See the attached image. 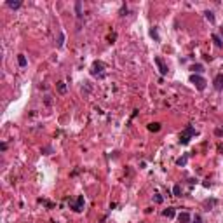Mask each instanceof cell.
<instances>
[{"instance_id": "ffe728a7", "label": "cell", "mask_w": 223, "mask_h": 223, "mask_svg": "<svg viewBox=\"0 0 223 223\" xmlns=\"http://www.w3.org/2000/svg\"><path fill=\"white\" fill-rule=\"evenodd\" d=\"M153 201H155L157 204H160V202H162V195H160V194H155V197H153Z\"/></svg>"}, {"instance_id": "2e32d148", "label": "cell", "mask_w": 223, "mask_h": 223, "mask_svg": "<svg viewBox=\"0 0 223 223\" xmlns=\"http://www.w3.org/2000/svg\"><path fill=\"white\" fill-rule=\"evenodd\" d=\"M204 16H206V19H207V21H211V23H214V14H213L211 11H206V12H204Z\"/></svg>"}, {"instance_id": "d6986e66", "label": "cell", "mask_w": 223, "mask_h": 223, "mask_svg": "<svg viewBox=\"0 0 223 223\" xmlns=\"http://www.w3.org/2000/svg\"><path fill=\"white\" fill-rule=\"evenodd\" d=\"M173 194H174L176 197H180V195H181V186H180V185H176L174 188H173Z\"/></svg>"}, {"instance_id": "277c9868", "label": "cell", "mask_w": 223, "mask_h": 223, "mask_svg": "<svg viewBox=\"0 0 223 223\" xmlns=\"http://www.w3.org/2000/svg\"><path fill=\"white\" fill-rule=\"evenodd\" d=\"M72 209L77 211V213H80V211L84 209V195H78V197L75 199V202H72Z\"/></svg>"}, {"instance_id": "6da1fadb", "label": "cell", "mask_w": 223, "mask_h": 223, "mask_svg": "<svg viewBox=\"0 0 223 223\" xmlns=\"http://www.w3.org/2000/svg\"><path fill=\"white\" fill-rule=\"evenodd\" d=\"M195 134H197L195 127H192V126H186L185 131L180 134V143H181V145H188V143H190V140H192Z\"/></svg>"}, {"instance_id": "5b68a950", "label": "cell", "mask_w": 223, "mask_h": 223, "mask_svg": "<svg viewBox=\"0 0 223 223\" xmlns=\"http://www.w3.org/2000/svg\"><path fill=\"white\" fill-rule=\"evenodd\" d=\"M155 63H157V66H159V72L162 75H167V72H169V68H167V65L162 61V58H155Z\"/></svg>"}, {"instance_id": "7c38bea8", "label": "cell", "mask_w": 223, "mask_h": 223, "mask_svg": "<svg viewBox=\"0 0 223 223\" xmlns=\"http://www.w3.org/2000/svg\"><path fill=\"white\" fill-rule=\"evenodd\" d=\"M148 131H152V132H157V131H160V124H159V122L148 124Z\"/></svg>"}, {"instance_id": "8992f818", "label": "cell", "mask_w": 223, "mask_h": 223, "mask_svg": "<svg viewBox=\"0 0 223 223\" xmlns=\"http://www.w3.org/2000/svg\"><path fill=\"white\" fill-rule=\"evenodd\" d=\"M213 84H214V89H216V91H223V73L216 75L214 80H213Z\"/></svg>"}, {"instance_id": "4fadbf2b", "label": "cell", "mask_w": 223, "mask_h": 223, "mask_svg": "<svg viewBox=\"0 0 223 223\" xmlns=\"http://www.w3.org/2000/svg\"><path fill=\"white\" fill-rule=\"evenodd\" d=\"M7 5H9V7H11V9H19V7H21V2H12V0H7Z\"/></svg>"}, {"instance_id": "3957f363", "label": "cell", "mask_w": 223, "mask_h": 223, "mask_svg": "<svg viewBox=\"0 0 223 223\" xmlns=\"http://www.w3.org/2000/svg\"><path fill=\"white\" fill-rule=\"evenodd\" d=\"M103 70H105V63L101 61H94L93 66H91V75H103Z\"/></svg>"}, {"instance_id": "7402d4cb", "label": "cell", "mask_w": 223, "mask_h": 223, "mask_svg": "<svg viewBox=\"0 0 223 223\" xmlns=\"http://www.w3.org/2000/svg\"><path fill=\"white\" fill-rule=\"evenodd\" d=\"M194 223H202V218H201L199 214H195V216H194Z\"/></svg>"}, {"instance_id": "52a82bcc", "label": "cell", "mask_w": 223, "mask_h": 223, "mask_svg": "<svg viewBox=\"0 0 223 223\" xmlns=\"http://www.w3.org/2000/svg\"><path fill=\"white\" fill-rule=\"evenodd\" d=\"M178 222L180 223H190V214H188V213H180V214H178Z\"/></svg>"}, {"instance_id": "ac0fdd59", "label": "cell", "mask_w": 223, "mask_h": 223, "mask_svg": "<svg viewBox=\"0 0 223 223\" xmlns=\"http://www.w3.org/2000/svg\"><path fill=\"white\" fill-rule=\"evenodd\" d=\"M63 44H65V35L59 32V37H58V47H63Z\"/></svg>"}, {"instance_id": "9c48e42d", "label": "cell", "mask_w": 223, "mask_h": 223, "mask_svg": "<svg viewBox=\"0 0 223 223\" xmlns=\"http://www.w3.org/2000/svg\"><path fill=\"white\" fill-rule=\"evenodd\" d=\"M162 214H164L166 218H173V216H174V207H167V209H164Z\"/></svg>"}, {"instance_id": "9a60e30c", "label": "cell", "mask_w": 223, "mask_h": 223, "mask_svg": "<svg viewBox=\"0 0 223 223\" xmlns=\"http://www.w3.org/2000/svg\"><path fill=\"white\" fill-rule=\"evenodd\" d=\"M75 11H77V16H78V18H82V4H80V2H77V4H75Z\"/></svg>"}, {"instance_id": "5bb4252c", "label": "cell", "mask_w": 223, "mask_h": 223, "mask_svg": "<svg viewBox=\"0 0 223 223\" xmlns=\"http://www.w3.org/2000/svg\"><path fill=\"white\" fill-rule=\"evenodd\" d=\"M186 160H188V155H183V157H180V159L176 160V164H178V166H185Z\"/></svg>"}, {"instance_id": "e0dca14e", "label": "cell", "mask_w": 223, "mask_h": 223, "mask_svg": "<svg viewBox=\"0 0 223 223\" xmlns=\"http://www.w3.org/2000/svg\"><path fill=\"white\" fill-rule=\"evenodd\" d=\"M150 35H152V37L155 38L157 42L160 40V37H159V33H157V28H152V30H150Z\"/></svg>"}, {"instance_id": "8fae6325", "label": "cell", "mask_w": 223, "mask_h": 223, "mask_svg": "<svg viewBox=\"0 0 223 223\" xmlns=\"http://www.w3.org/2000/svg\"><path fill=\"white\" fill-rule=\"evenodd\" d=\"M211 38H213V42L216 44V47H223V42H222V38L218 37L216 33H213V35H211Z\"/></svg>"}, {"instance_id": "7a4b0ae2", "label": "cell", "mask_w": 223, "mask_h": 223, "mask_svg": "<svg viewBox=\"0 0 223 223\" xmlns=\"http://www.w3.org/2000/svg\"><path fill=\"white\" fill-rule=\"evenodd\" d=\"M190 82H192V84H194V86H195L199 91H204V89H206V84H207L204 77H201V75H197V73H192V75H190Z\"/></svg>"}, {"instance_id": "44dd1931", "label": "cell", "mask_w": 223, "mask_h": 223, "mask_svg": "<svg viewBox=\"0 0 223 223\" xmlns=\"http://www.w3.org/2000/svg\"><path fill=\"white\" fill-rule=\"evenodd\" d=\"M58 89H59V93H65V91H66V87H65V84H63V82H59Z\"/></svg>"}, {"instance_id": "ba28073f", "label": "cell", "mask_w": 223, "mask_h": 223, "mask_svg": "<svg viewBox=\"0 0 223 223\" xmlns=\"http://www.w3.org/2000/svg\"><path fill=\"white\" fill-rule=\"evenodd\" d=\"M190 70H192L194 73H197V75H199V73H201V72H204V66L197 63V65H192V66H190Z\"/></svg>"}, {"instance_id": "cb8c5ba5", "label": "cell", "mask_w": 223, "mask_h": 223, "mask_svg": "<svg viewBox=\"0 0 223 223\" xmlns=\"http://www.w3.org/2000/svg\"><path fill=\"white\" fill-rule=\"evenodd\" d=\"M222 35H223V28H222Z\"/></svg>"}, {"instance_id": "30bf717a", "label": "cell", "mask_w": 223, "mask_h": 223, "mask_svg": "<svg viewBox=\"0 0 223 223\" xmlns=\"http://www.w3.org/2000/svg\"><path fill=\"white\" fill-rule=\"evenodd\" d=\"M18 63H19V66H21V68H24V66L28 65V61H26L24 54H19V56H18Z\"/></svg>"}, {"instance_id": "603a6c76", "label": "cell", "mask_w": 223, "mask_h": 223, "mask_svg": "<svg viewBox=\"0 0 223 223\" xmlns=\"http://www.w3.org/2000/svg\"><path fill=\"white\" fill-rule=\"evenodd\" d=\"M214 134H216V136H223V129H220V127L214 129Z\"/></svg>"}]
</instances>
